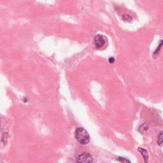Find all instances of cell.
Listing matches in <instances>:
<instances>
[{
    "label": "cell",
    "mask_w": 163,
    "mask_h": 163,
    "mask_svg": "<svg viewBox=\"0 0 163 163\" xmlns=\"http://www.w3.org/2000/svg\"><path fill=\"white\" fill-rule=\"evenodd\" d=\"M76 161L78 163H92L93 162V157L89 153L83 152L78 156Z\"/></svg>",
    "instance_id": "cell-2"
},
{
    "label": "cell",
    "mask_w": 163,
    "mask_h": 163,
    "mask_svg": "<svg viewBox=\"0 0 163 163\" xmlns=\"http://www.w3.org/2000/svg\"><path fill=\"white\" fill-rule=\"evenodd\" d=\"M105 39L103 35H97L94 38V45L96 49H101L105 44Z\"/></svg>",
    "instance_id": "cell-3"
},
{
    "label": "cell",
    "mask_w": 163,
    "mask_h": 163,
    "mask_svg": "<svg viewBox=\"0 0 163 163\" xmlns=\"http://www.w3.org/2000/svg\"><path fill=\"white\" fill-rule=\"evenodd\" d=\"M75 138L82 145H87L90 141V137L87 131L82 128H79L76 129Z\"/></svg>",
    "instance_id": "cell-1"
},
{
    "label": "cell",
    "mask_w": 163,
    "mask_h": 163,
    "mask_svg": "<svg viewBox=\"0 0 163 163\" xmlns=\"http://www.w3.org/2000/svg\"><path fill=\"white\" fill-rule=\"evenodd\" d=\"M148 129H149V126L147 125L146 123H144L143 124H142V125H141L139 127L138 131L140 132L141 133L143 134V133H146V132L148 131Z\"/></svg>",
    "instance_id": "cell-5"
},
{
    "label": "cell",
    "mask_w": 163,
    "mask_h": 163,
    "mask_svg": "<svg viewBox=\"0 0 163 163\" xmlns=\"http://www.w3.org/2000/svg\"><path fill=\"white\" fill-rule=\"evenodd\" d=\"M157 143L159 145H161L163 143V131H161L159 133L158 136H157Z\"/></svg>",
    "instance_id": "cell-6"
},
{
    "label": "cell",
    "mask_w": 163,
    "mask_h": 163,
    "mask_svg": "<svg viewBox=\"0 0 163 163\" xmlns=\"http://www.w3.org/2000/svg\"><path fill=\"white\" fill-rule=\"evenodd\" d=\"M122 19L124 20L128 21V22H130V21L132 20V17L130 16L129 15H128V14H124V15H122Z\"/></svg>",
    "instance_id": "cell-8"
},
{
    "label": "cell",
    "mask_w": 163,
    "mask_h": 163,
    "mask_svg": "<svg viewBox=\"0 0 163 163\" xmlns=\"http://www.w3.org/2000/svg\"><path fill=\"white\" fill-rule=\"evenodd\" d=\"M138 150L142 156L145 163H148L149 156V153L148 152H147V150L143 148H142V147H139V148L138 149Z\"/></svg>",
    "instance_id": "cell-4"
},
{
    "label": "cell",
    "mask_w": 163,
    "mask_h": 163,
    "mask_svg": "<svg viewBox=\"0 0 163 163\" xmlns=\"http://www.w3.org/2000/svg\"><path fill=\"white\" fill-rule=\"evenodd\" d=\"M114 61H115V59L113 57H110L109 59V62H110V63H114Z\"/></svg>",
    "instance_id": "cell-9"
},
{
    "label": "cell",
    "mask_w": 163,
    "mask_h": 163,
    "mask_svg": "<svg viewBox=\"0 0 163 163\" xmlns=\"http://www.w3.org/2000/svg\"><path fill=\"white\" fill-rule=\"evenodd\" d=\"M117 160L119 161L121 163H131V161L125 157H117Z\"/></svg>",
    "instance_id": "cell-7"
}]
</instances>
